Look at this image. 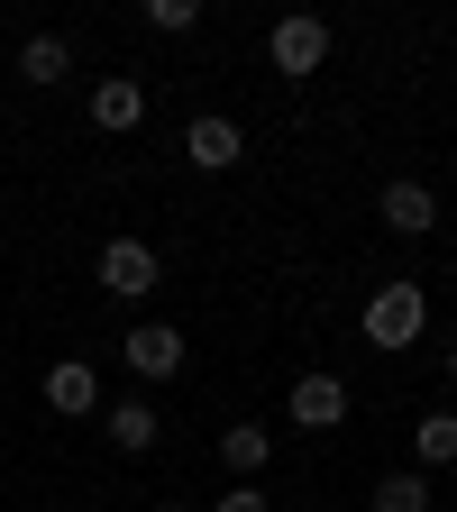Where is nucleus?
<instances>
[{
	"mask_svg": "<svg viewBox=\"0 0 457 512\" xmlns=\"http://www.w3.org/2000/svg\"><path fill=\"white\" fill-rule=\"evenodd\" d=\"M156 275H165V256H156L147 238H110V247H101V293L147 302V293H156Z\"/></svg>",
	"mask_w": 457,
	"mask_h": 512,
	"instance_id": "obj_3",
	"label": "nucleus"
},
{
	"mask_svg": "<svg viewBox=\"0 0 457 512\" xmlns=\"http://www.w3.org/2000/svg\"><path fill=\"white\" fill-rule=\"evenodd\" d=\"M211 512H275V503H266V494H256V485H229V494H220Z\"/></svg>",
	"mask_w": 457,
	"mask_h": 512,
	"instance_id": "obj_16",
	"label": "nucleus"
},
{
	"mask_svg": "<svg viewBox=\"0 0 457 512\" xmlns=\"http://www.w3.org/2000/svg\"><path fill=\"white\" fill-rule=\"evenodd\" d=\"M156 512H192V503H156Z\"/></svg>",
	"mask_w": 457,
	"mask_h": 512,
	"instance_id": "obj_17",
	"label": "nucleus"
},
{
	"mask_svg": "<svg viewBox=\"0 0 457 512\" xmlns=\"http://www.w3.org/2000/svg\"><path fill=\"white\" fill-rule=\"evenodd\" d=\"M220 458H229V467H238V485H247L256 467H266V458H275V439H266V430H256V421H238V430H220Z\"/></svg>",
	"mask_w": 457,
	"mask_h": 512,
	"instance_id": "obj_14",
	"label": "nucleus"
},
{
	"mask_svg": "<svg viewBox=\"0 0 457 512\" xmlns=\"http://www.w3.org/2000/svg\"><path fill=\"white\" fill-rule=\"evenodd\" d=\"M339 421H348V384L330 366L293 375V430H339Z\"/></svg>",
	"mask_w": 457,
	"mask_h": 512,
	"instance_id": "obj_6",
	"label": "nucleus"
},
{
	"mask_svg": "<svg viewBox=\"0 0 457 512\" xmlns=\"http://www.w3.org/2000/svg\"><path fill=\"white\" fill-rule=\"evenodd\" d=\"M101 430H110V448H128V458H147V448L165 439L156 403H110V412H101Z\"/></svg>",
	"mask_w": 457,
	"mask_h": 512,
	"instance_id": "obj_11",
	"label": "nucleus"
},
{
	"mask_svg": "<svg viewBox=\"0 0 457 512\" xmlns=\"http://www.w3.org/2000/svg\"><path fill=\"white\" fill-rule=\"evenodd\" d=\"M448 384H457V348H448Z\"/></svg>",
	"mask_w": 457,
	"mask_h": 512,
	"instance_id": "obj_18",
	"label": "nucleus"
},
{
	"mask_svg": "<svg viewBox=\"0 0 457 512\" xmlns=\"http://www.w3.org/2000/svg\"><path fill=\"white\" fill-rule=\"evenodd\" d=\"M147 119V83H128V74H110V83H92V128H138Z\"/></svg>",
	"mask_w": 457,
	"mask_h": 512,
	"instance_id": "obj_10",
	"label": "nucleus"
},
{
	"mask_svg": "<svg viewBox=\"0 0 457 512\" xmlns=\"http://www.w3.org/2000/svg\"><path fill=\"white\" fill-rule=\"evenodd\" d=\"M366 512H430V476H421V467H403V476H384V485L366 494Z\"/></svg>",
	"mask_w": 457,
	"mask_h": 512,
	"instance_id": "obj_13",
	"label": "nucleus"
},
{
	"mask_svg": "<svg viewBox=\"0 0 457 512\" xmlns=\"http://www.w3.org/2000/svg\"><path fill=\"white\" fill-rule=\"evenodd\" d=\"M147 28L156 37H192L202 28V0H147Z\"/></svg>",
	"mask_w": 457,
	"mask_h": 512,
	"instance_id": "obj_15",
	"label": "nucleus"
},
{
	"mask_svg": "<svg viewBox=\"0 0 457 512\" xmlns=\"http://www.w3.org/2000/svg\"><path fill=\"white\" fill-rule=\"evenodd\" d=\"M46 403H55L64 421H83V412H101V375H92L83 357H64V366H46Z\"/></svg>",
	"mask_w": 457,
	"mask_h": 512,
	"instance_id": "obj_8",
	"label": "nucleus"
},
{
	"mask_svg": "<svg viewBox=\"0 0 457 512\" xmlns=\"http://www.w3.org/2000/svg\"><path fill=\"white\" fill-rule=\"evenodd\" d=\"M375 220L394 229V238H430V229H439V192L403 174V183H384V192H375Z\"/></svg>",
	"mask_w": 457,
	"mask_h": 512,
	"instance_id": "obj_5",
	"label": "nucleus"
},
{
	"mask_svg": "<svg viewBox=\"0 0 457 512\" xmlns=\"http://www.w3.org/2000/svg\"><path fill=\"white\" fill-rule=\"evenodd\" d=\"M119 357H128L138 384H165V375H183V330L174 320H138V330L119 339Z\"/></svg>",
	"mask_w": 457,
	"mask_h": 512,
	"instance_id": "obj_4",
	"label": "nucleus"
},
{
	"mask_svg": "<svg viewBox=\"0 0 457 512\" xmlns=\"http://www.w3.org/2000/svg\"><path fill=\"white\" fill-rule=\"evenodd\" d=\"M266 55H275V74L284 83H311L320 64H330V19H311V10H293V19H275V37H266Z\"/></svg>",
	"mask_w": 457,
	"mask_h": 512,
	"instance_id": "obj_2",
	"label": "nucleus"
},
{
	"mask_svg": "<svg viewBox=\"0 0 457 512\" xmlns=\"http://www.w3.org/2000/svg\"><path fill=\"white\" fill-rule=\"evenodd\" d=\"M183 156H192V165H202V174H229V165L247 156V128L211 110V119H192V128H183Z\"/></svg>",
	"mask_w": 457,
	"mask_h": 512,
	"instance_id": "obj_7",
	"label": "nucleus"
},
{
	"mask_svg": "<svg viewBox=\"0 0 457 512\" xmlns=\"http://www.w3.org/2000/svg\"><path fill=\"white\" fill-rule=\"evenodd\" d=\"M64 74H74V37H55V28H37V37L19 46V83H37V92H55Z\"/></svg>",
	"mask_w": 457,
	"mask_h": 512,
	"instance_id": "obj_9",
	"label": "nucleus"
},
{
	"mask_svg": "<svg viewBox=\"0 0 457 512\" xmlns=\"http://www.w3.org/2000/svg\"><path fill=\"white\" fill-rule=\"evenodd\" d=\"M412 458H421V476L430 467H457V412H421L412 421Z\"/></svg>",
	"mask_w": 457,
	"mask_h": 512,
	"instance_id": "obj_12",
	"label": "nucleus"
},
{
	"mask_svg": "<svg viewBox=\"0 0 457 512\" xmlns=\"http://www.w3.org/2000/svg\"><path fill=\"white\" fill-rule=\"evenodd\" d=\"M421 330H430V293H421L412 275L366 293V348H384V357H394V348H412Z\"/></svg>",
	"mask_w": 457,
	"mask_h": 512,
	"instance_id": "obj_1",
	"label": "nucleus"
}]
</instances>
